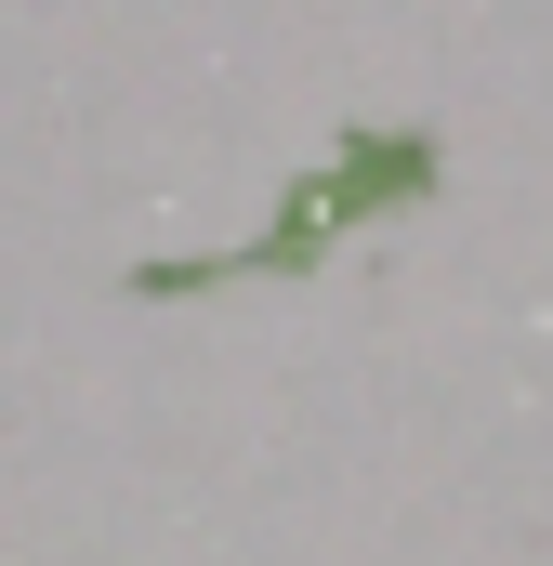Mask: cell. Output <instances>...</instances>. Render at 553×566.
I'll list each match as a JSON object with an SVG mask.
<instances>
[{"label":"cell","mask_w":553,"mask_h":566,"mask_svg":"<svg viewBox=\"0 0 553 566\" xmlns=\"http://www.w3.org/2000/svg\"><path fill=\"white\" fill-rule=\"evenodd\" d=\"M421 185H435V133H343V158L276 211L251 251H225V264H158L145 290H211V277H264V264H316V238H343L356 211H396Z\"/></svg>","instance_id":"1"}]
</instances>
